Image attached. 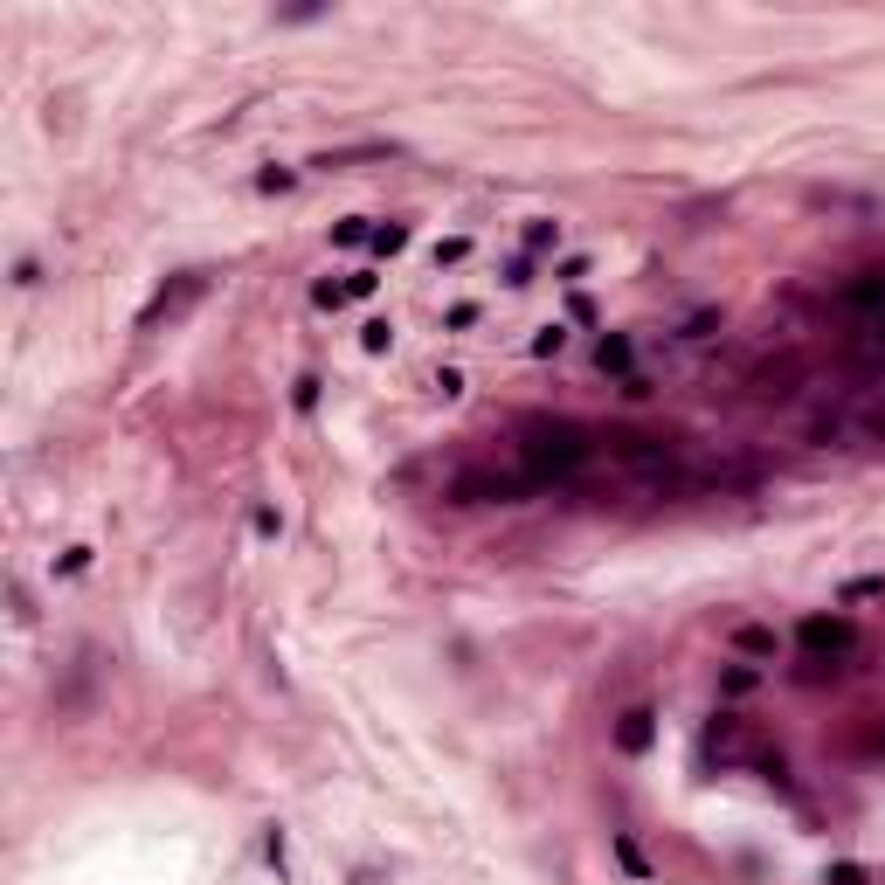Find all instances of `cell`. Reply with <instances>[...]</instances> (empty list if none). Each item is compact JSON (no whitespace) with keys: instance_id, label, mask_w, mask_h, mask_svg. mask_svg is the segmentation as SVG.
I'll return each mask as SVG.
<instances>
[{"instance_id":"6da1fadb","label":"cell","mask_w":885,"mask_h":885,"mask_svg":"<svg viewBox=\"0 0 885 885\" xmlns=\"http://www.w3.org/2000/svg\"><path fill=\"white\" fill-rule=\"evenodd\" d=\"M595 457H602V429H588V422L540 416V422H526V429H519L526 485H574Z\"/></svg>"},{"instance_id":"7a4b0ae2","label":"cell","mask_w":885,"mask_h":885,"mask_svg":"<svg viewBox=\"0 0 885 885\" xmlns=\"http://www.w3.org/2000/svg\"><path fill=\"white\" fill-rule=\"evenodd\" d=\"M796 636H803L816 657H823V651L844 657L851 644H858V623H851V616H803V629H796Z\"/></svg>"},{"instance_id":"3957f363","label":"cell","mask_w":885,"mask_h":885,"mask_svg":"<svg viewBox=\"0 0 885 885\" xmlns=\"http://www.w3.org/2000/svg\"><path fill=\"white\" fill-rule=\"evenodd\" d=\"M844 305H851L858 318H879L885 312V270H858V277L844 284Z\"/></svg>"},{"instance_id":"277c9868","label":"cell","mask_w":885,"mask_h":885,"mask_svg":"<svg viewBox=\"0 0 885 885\" xmlns=\"http://www.w3.org/2000/svg\"><path fill=\"white\" fill-rule=\"evenodd\" d=\"M616 747H623V754H644V747H651V705H629V712H623Z\"/></svg>"},{"instance_id":"5b68a950","label":"cell","mask_w":885,"mask_h":885,"mask_svg":"<svg viewBox=\"0 0 885 885\" xmlns=\"http://www.w3.org/2000/svg\"><path fill=\"white\" fill-rule=\"evenodd\" d=\"M629 360H636V346H629V333H609V339L595 346V367H602V374H623V381H629Z\"/></svg>"},{"instance_id":"8992f818","label":"cell","mask_w":885,"mask_h":885,"mask_svg":"<svg viewBox=\"0 0 885 885\" xmlns=\"http://www.w3.org/2000/svg\"><path fill=\"white\" fill-rule=\"evenodd\" d=\"M733 651L740 657H775V629L768 623H740L733 629Z\"/></svg>"},{"instance_id":"52a82bcc","label":"cell","mask_w":885,"mask_h":885,"mask_svg":"<svg viewBox=\"0 0 885 885\" xmlns=\"http://www.w3.org/2000/svg\"><path fill=\"white\" fill-rule=\"evenodd\" d=\"M367 242H374V257H394V249H409V222H388V229H374Z\"/></svg>"},{"instance_id":"ba28073f","label":"cell","mask_w":885,"mask_h":885,"mask_svg":"<svg viewBox=\"0 0 885 885\" xmlns=\"http://www.w3.org/2000/svg\"><path fill=\"white\" fill-rule=\"evenodd\" d=\"M560 242V222H526V249H553Z\"/></svg>"},{"instance_id":"9c48e42d","label":"cell","mask_w":885,"mask_h":885,"mask_svg":"<svg viewBox=\"0 0 885 885\" xmlns=\"http://www.w3.org/2000/svg\"><path fill=\"white\" fill-rule=\"evenodd\" d=\"M388 339H394V325H388V318H374V325L360 333V346H367V353H388Z\"/></svg>"},{"instance_id":"30bf717a","label":"cell","mask_w":885,"mask_h":885,"mask_svg":"<svg viewBox=\"0 0 885 885\" xmlns=\"http://www.w3.org/2000/svg\"><path fill=\"white\" fill-rule=\"evenodd\" d=\"M588 277V257H568V263H553V284H581Z\"/></svg>"},{"instance_id":"8fae6325","label":"cell","mask_w":885,"mask_h":885,"mask_svg":"<svg viewBox=\"0 0 885 885\" xmlns=\"http://www.w3.org/2000/svg\"><path fill=\"white\" fill-rule=\"evenodd\" d=\"M470 257V235H450V242H436V263H464Z\"/></svg>"},{"instance_id":"7c38bea8","label":"cell","mask_w":885,"mask_h":885,"mask_svg":"<svg viewBox=\"0 0 885 885\" xmlns=\"http://www.w3.org/2000/svg\"><path fill=\"white\" fill-rule=\"evenodd\" d=\"M367 235H374L367 222H339V229H333V242H367Z\"/></svg>"},{"instance_id":"4fadbf2b","label":"cell","mask_w":885,"mask_h":885,"mask_svg":"<svg viewBox=\"0 0 885 885\" xmlns=\"http://www.w3.org/2000/svg\"><path fill=\"white\" fill-rule=\"evenodd\" d=\"M864 595H885V581H851L844 588V602H864Z\"/></svg>"},{"instance_id":"5bb4252c","label":"cell","mask_w":885,"mask_h":885,"mask_svg":"<svg viewBox=\"0 0 885 885\" xmlns=\"http://www.w3.org/2000/svg\"><path fill=\"white\" fill-rule=\"evenodd\" d=\"M823 885H864V872H858V864H837V872H830Z\"/></svg>"},{"instance_id":"9a60e30c","label":"cell","mask_w":885,"mask_h":885,"mask_svg":"<svg viewBox=\"0 0 885 885\" xmlns=\"http://www.w3.org/2000/svg\"><path fill=\"white\" fill-rule=\"evenodd\" d=\"M879 747H885V733H879Z\"/></svg>"}]
</instances>
